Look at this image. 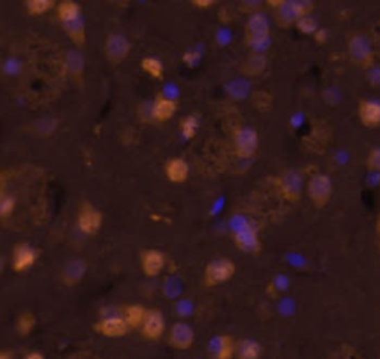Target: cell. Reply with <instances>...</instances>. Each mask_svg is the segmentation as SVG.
<instances>
[{"instance_id":"14","label":"cell","mask_w":380,"mask_h":359,"mask_svg":"<svg viewBox=\"0 0 380 359\" xmlns=\"http://www.w3.org/2000/svg\"><path fill=\"white\" fill-rule=\"evenodd\" d=\"M38 251L30 246L29 244H18L15 245V248L13 251V262H10V266H13V271L17 273L27 272L29 269L35 266L38 262Z\"/></svg>"},{"instance_id":"11","label":"cell","mask_w":380,"mask_h":359,"mask_svg":"<svg viewBox=\"0 0 380 359\" xmlns=\"http://www.w3.org/2000/svg\"><path fill=\"white\" fill-rule=\"evenodd\" d=\"M233 145L241 158H251L259 149V136L253 128H241L235 132Z\"/></svg>"},{"instance_id":"36","label":"cell","mask_w":380,"mask_h":359,"mask_svg":"<svg viewBox=\"0 0 380 359\" xmlns=\"http://www.w3.org/2000/svg\"><path fill=\"white\" fill-rule=\"evenodd\" d=\"M192 3L196 8H199V9H208V8H211L212 5H214V2H212V0H193Z\"/></svg>"},{"instance_id":"34","label":"cell","mask_w":380,"mask_h":359,"mask_svg":"<svg viewBox=\"0 0 380 359\" xmlns=\"http://www.w3.org/2000/svg\"><path fill=\"white\" fill-rule=\"evenodd\" d=\"M367 81L373 86H380V67L373 65L372 69L367 70Z\"/></svg>"},{"instance_id":"16","label":"cell","mask_w":380,"mask_h":359,"mask_svg":"<svg viewBox=\"0 0 380 359\" xmlns=\"http://www.w3.org/2000/svg\"><path fill=\"white\" fill-rule=\"evenodd\" d=\"M88 271V263L84 259H73L67 262L63 267L61 280L65 287H76L82 282L85 273Z\"/></svg>"},{"instance_id":"21","label":"cell","mask_w":380,"mask_h":359,"mask_svg":"<svg viewBox=\"0 0 380 359\" xmlns=\"http://www.w3.org/2000/svg\"><path fill=\"white\" fill-rule=\"evenodd\" d=\"M266 67H267L266 55L262 54V52H254V54L248 55L247 58H245V61L241 65V72L245 76L255 77V76L263 74L264 70H266Z\"/></svg>"},{"instance_id":"28","label":"cell","mask_w":380,"mask_h":359,"mask_svg":"<svg viewBox=\"0 0 380 359\" xmlns=\"http://www.w3.org/2000/svg\"><path fill=\"white\" fill-rule=\"evenodd\" d=\"M141 69L146 72L153 79L161 81L164 77V64L153 57H146L141 60Z\"/></svg>"},{"instance_id":"9","label":"cell","mask_w":380,"mask_h":359,"mask_svg":"<svg viewBox=\"0 0 380 359\" xmlns=\"http://www.w3.org/2000/svg\"><path fill=\"white\" fill-rule=\"evenodd\" d=\"M245 31H247V40L250 45H257L260 47L263 42L269 39L271 26L269 21H267L266 15L260 13H253L245 24Z\"/></svg>"},{"instance_id":"25","label":"cell","mask_w":380,"mask_h":359,"mask_svg":"<svg viewBox=\"0 0 380 359\" xmlns=\"http://www.w3.org/2000/svg\"><path fill=\"white\" fill-rule=\"evenodd\" d=\"M64 31L67 33V36H69L74 45L77 47H82L86 42V29H85V21L84 18L74 19L72 22H65L63 24Z\"/></svg>"},{"instance_id":"31","label":"cell","mask_w":380,"mask_h":359,"mask_svg":"<svg viewBox=\"0 0 380 359\" xmlns=\"http://www.w3.org/2000/svg\"><path fill=\"white\" fill-rule=\"evenodd\" d=\"M297 29L301 31V33H305V35H315V33L319 30L318 29V22L317 19L312 17V15H305V17H301L299 21H297Z\"/></svg>"},{"instance_id":"5","label":"cell","mask_w":380,"mask_h":359,"mask_svg":"<svg viewBox=\"0 0 380 359\" xmlns=\"http://www.w3.org/2000/svg\"><path fill=\"white\" fill-rule=\"evenodd\" d=\"M308 195L312 204L318 208L326 207L333 195V183L331 178L326 174H315L309 180Z\"/></svg>"},{"instance_id":"29","label":"cell","mask_w":380,"mask_h":359,"mask_svg":"<svg viewBox=\"0 0 380 359\" xmlns=\"http://www.w3.org/2000/svg\"><path fill=\"white\" fill-rule=\"evenodd\" d=\"M55 6L54 0H27L26 2V9L27 13L33 17L43 15L45 13H48Z\"/></svg>"},{"instance_id":"2","label":"cell","mask_w":380,"mask_h":359,"mask_svg":"<svg viewBox=\"0 0 380 359\" xmlns=\"http://www.w3.org/2000/svg\"><path fill=\"white\" fill-rule=\"evenodd\" d=\"M348 55L349 60L355 64L361 67V69H372L374 65V54L372 49L370 40H368L364 35H352L348 42Z\"/></svg>"},{"instance_id":"15","label":"cell","mask_w":380,"mask_h":359,"mask_svg":"<svg viewBox=\"0 0 380 359\" xmlns=\"http://www.w3.org/2000/svg\"><path fill=\"white\" fill-rule=\"evenodd\" d=\"M209 355L212 359L237 358V343L228 334L216 335L209 343Z\"/></svg>"},{"instance_id":"23","label":"cell","mask_w":380,"mask_h":359,"mask_svg":"<svg viewBox=\"0 0 380 359\" xmlns=\"http://www.w3.org/2000/svg\"><path fill=\"white\" fill-rule=\"evenodd\" d=\"M262 344L253 339H242L237 343V359H260Z\"/></svg>"},{"instance_id":"35","label":"cell","mask_w":380,"mask_h":359,"mask_svg":"<svg viewBox=\"0 0 380 359\" xmlns=\"http://www.w3.org/2000/svg\"><path fill=\"white\" fill-rule=\"evenodd\" d=\"M199 58H200V54H198V52H187V54H184V57H183V60L187 65H195L199 61Z\"/></svg>"},{"instance_id":"37","label":"cell","mask_w":380,"mask_h":359,"mask_svg":"<svg viewBox=\"0 0 380 359\" xmlns=\"http://www.w3.org/2000/svg\"><path fill=\"white\" fill-rule=\"evenodd\" d=\"M315 39H317L318 43H324V42L327 40V31H326V30H322V29H319V30L315 33Z\"/></svg>"},{"instance_id":"10","label":"cell","mask_w":380,"mask_h":359,"mask_svg":"<svg viewBox=\"0 0 380 359\" xmlns=\"http://www.w3.org/2000/svg\"><path fill=\"white\" fill-rule=\"evenodd\" d=\"M195 343V330L187 322H175L168 331V344L175 351H189Z\"/></svg>"},{"instance_id":"13","label":"cell","mask_w":380,"mask_h":359,"mask_svg":"<svg viewBox=\"0 0 380 359\" xmlns=\"http://www.w3.org/2000/svg\"><path fill=\"white\" fill-rule=\"evenodd\" d=\"M94 330L100 335H103V337L119 339V337H124V335H127L131 328L128 327V324L124 319V317H107V318L100 319L94 325Z\"/></svg>"},{"instance_id":"26","label":"cell","mask_w":380,"mask_h":359,"mask_svg":"<svg viewBox=\"0 0 380 359\" xmlns=\"http://www.w3.org/2000/svg\"><path fill=\"white\" fill-rule=\"evenodd\" d=\"M146 315H148L146 308H143L141 305H131L124 309V315L122 317H124L131 330H136V328H141Z\"/></svg>"},{"instance_id":"20","label":"cell","mask_w":380,"mask_h":359,"mask_svg":"<svg viewBox=\"0 0 380 359\" xmlns=\"http://www.w3.org/2000/svg\"><path fill=\"white\" fill-rule=\"evenodd\" d=\"M65 69L69 73L70 79L76 83L84 82V74H85V58L79 51H69L65 57Z\"/></svg>"},{"instance_id":"24","label":"cell","mask_w":380,"mask_h":359,"mask_svg":"<svg viewBox=\"0 0 380 359\" xmlns=\"http://www.w3.org/2000/svg\"><path fill=\"white\" fill-rule=\"evenodd\" d=\"M57 15L61 24H65V22H72L74 19L82 18V9L73 0H63L57 8Z\"/></svg>"},{"instance_id":"17","label":"cell","mask_w":380,"mask_h":359,"mask_svg":"<svg viewBox=\"0 0 380 359\" xmlns=\"http://www.w3.org/2000/svg\"><path fill=\"white\" fill-rule=\"evenodd\" d=\"M165 267V255L158 250H146L141 253V271L143 273L155 278L158 276Z\"/></svg>"},{"instance_id":"18","label":"cell","mask_w":380,"mask_h":359,"mask_svg":"<svg viewBox=\"0 0 380 359\" xmlns=\"http://www.w3.org/2000/svg\"><path fill=\"white\" fill-rule=\"evenodd\" d=\"M358 118L367 128L380 127V101L363 99L358 104Z\"/></svg>"},{"instance_id":"8","label":"cell","mask_w":380,"mask_h":359,"mask_svg":"<svg viewBox=\"0 0 380 359\" xmlns=\"http://www.w3.org/2000/svg\"><path fill=\"white\" fill-rule=\"evenodd\" d=\"M129 51H131V43L124 35L115 33V35H110L106 39L104 55H106V60L111 65H118L120 63H124L125 58L128 57Z\"/></svg>"},{"instance_id":"38","label":"cell","mask_w":380,"mask_h":359,"mask_svg":"<svg viewBox=\"0 0 380 359\" xmlns=\"http://www.w3.org/2000/svg\"><path fill=\"white\" fill-rule=\"evenodd\" d=\"M24 359H47V358H45V355L38 351H31L24 356Z\"/></svg>"},{"instance_id":"12","label":"cell","mask_w":380,"mask_h":359,"mask_svg":"<svg viewBox=\"0 0 380 359\" xmlns=\"http://www.w3.org/2000/svg\"><path fill=\"white\" fill-rule=\"evenodd\" d=\"M140 333L148 342H158L165 334L164 313L159 309H149Z\"/></svg>"},{"instance_id":"3","label":"cell","mask_w":380,"mask_h":359,"mask_svg":"<svg viewBox=\"0 0 380 359\" xmlns=\"http://www.w3.org/2000/svg\"><path fill=\"white\" fill-rule=\"evenodd\" d=\"M237 272V266L230 259H216L207 264L204 272V285L211 288L230 280Z\"/></svg>"},{"instance_id":"19","label":"cell","mask_w":380,"mask_h":359,"mask_svg":"<svg viewBox=\"0 0 380 359\" xmlns=\"http://www.w3.org/2000/svg\"><path fill=\"white\" fill-rule=\"evenodd\" d=\"M178 109V103L174 98L166 97L164 94H159L156 97L153 107H152V116L155 120L165 122L170 120Z\"/></svg>"},{"instance_id":"32","label":"cell","mask_w":380,"mask_h":359,"mask_svg":"<svg viewBox=\"0 0 380 359\" xmlns=\"http://www.w3.org/2000/svg\"><path fill=\"white\" fill-rule=\"evenodd\" d=\"M14 209H15V198L2 192V198H0V217L8 218L10 214H13Z\"/></svg>"},{"instance_id":"1","label":"cell","mask_w":380,"mask_h":359,"mask_svg":"<svg viewBox=\"0 0 380 359\" xmlns=\"http://www.w3.org/2000/svg\"><path fill=\"white\" fill-rule=\"evenodd\" d=\"M312 9H314V2H308V0H283V3L276 8V22L279 27H290L297 24V21L310 15Z\"/></svg>"},{"instance_id":"4","label":"cell","mask_w":380,"mask_h":359,"mask_svg":"<svg viewBox=\"0 0 380 359\" xmlns=\"http://www.w3.org/2000/svg\"><path fill=\"white\" fill-rule=\"evenodd\" d=\"M276 186L281 195L288 202H299L303 192V175L297 170H287L276 180Z\"/></svg>"},{"instance_id":"30","label":"cell","mask_w":380,"mask_h":359,"mask_svg":"<svg viewBox=\"0 0 380 359\" xmlns=\"http://www.w3.org/2000/svg\"><path fill=\"white\" fill-rule=\"evenodd\" d=\"M198 125H199V120L196 116H187L184 118L182 122H180V129H182V134L184 136V138L190 140L196 136V131H198Z\"/></svg>"},{"instance_id":"27","label":"cell","mask_w":380,"mask_h":359,"mask_svg":"<svg viewBox=\"0 0 380 359\" xmlns=\"http://www.w3.org/2000/svg\"><path fill=\"white\" fill-rule=\"evenodd\" d=\"M36 324H38V319L31 312H22L17 319V325H15L17 333L21 335V337H27V335H30L33 330H35Z\"/></svg>"},{"instance_id":"7","label":"cell","mask_w":380,"mask_h":359,"mask_svg":"<svg viewBox=\"0 0 380 359\" xmlns=\"http://www.w3.org/2000/svg\"><path fill=\"white\" fill-rule=\"evenodd\" d=\"M103 224V214L89 202H82L77 211V228L85 234H95Z\"/></svg>"},{"instance_id":"33","label":"cell","mask_w":380,"mask_h":359,"mask_svg":"<svg viewBox=\"0 0 380 359\" xmlns=\"http://www.w3.org/2000/svg\"><path fill=\"white\" fill-rule=\"evenodd\" d=\"M367 168L370 171L380 173V147H374L367 156Z\"/></svg>"},{"instance_id":"6","label":"cell","mask_w":380,"mask_h":359,"mask_svg":"<svg viewBox=\"0 0 380 359\" xmlns=\"http://www.w3.org/2000/svg\"><path fill=\"white\" fill-rule=\"evenodd\" d=\"M238 228H235V244L239 250L245 253H257L260 250L259 233L251 226V224L239 217Z\"/></svg>"},{"instance_id":"22","label":"cell","mask_w":380,"mask_h":359,"mask_svg":"<svg viewBox=\"0 0 380 359\" xmlns=\"http://www.w3.org/2000/svg\"><path fill=\"white\" fill-rule=\"evenodd\" d=\"M165 175L171 183H184L189 177V165L182 158H173L165 165Z\"/></svg>"},{"instance_id":"39","label":"cell","mask_w":380,"mask_h":359,"mask_svg":"<svg viewBox=\"0 0 380 359\" xmlns=\"http://www.w3.org/2000/svg\"><path fill=\"white\" fill-rule=\"evenodd\" d=\"M0 359H14V353L9 351H2L0 352Z\"/></svg>"}]
</instances>
